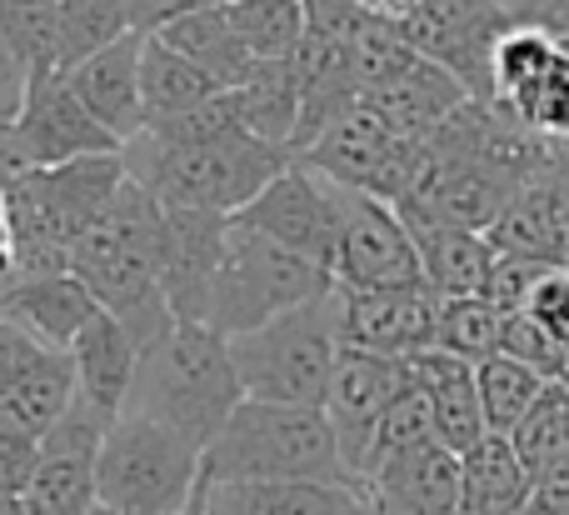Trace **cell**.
<instances>
[{"label":"cell","mask_w":569,"mask_h":515,"mask_svg":"<svg viewBox=\"0 0 569 515\" xmlns=\"http://www.w3.org/2000/svg\"><path fill=\"white\" fill-rule=\"evenodd\" d=\"M160 226H166V206L126 176L116 206L70 250V270L90 286L100 310H110L130 330L140 350H150L180 326L160 290Z\"/></svg>","instance_id":"cell-1"},{"label":"cell","mask_w":569,"mask_h":515,"mask_svg":"<svg viewBox=\"0 0 569 515\" xmlns=\"http://www.w3.org/2000/svg\"><path fill=\"white\" fill-rule=\"evenodd\" d=\"M120 156H126L130 180H140L160 206L216 210V216H240L295 160L284 146L256 136L246 126L200 140H166L146 130Z\"/></svg>","instance_id":"cell-2"},{"label":"cell","mask_w":569,"mask_h":515,"mask_svg":"<svg viewBox=\"0 0 569 515\" xmlns=\"http://www.w3.org/2000/svg\"><path fill=\"white\" fill-rule=\"evenodd\" d=\"M126 156H80L66 166H30L0 176L6 220L16 236V280L70 270L76 240L116 206L126 186Z\"/></svg>","instance_id":"cell-3"},{"label":"cell","mask_w":569,"mask_h":515,"mask_svg":"<svg viewBox=\"0 0 569 515\" xmlns=\"http://www.w3.org/2000/svg\"><path fill=\"white\" fill-rule=\"evenodd\" d=\"M240 400H246V386L230 360V340L210 326H176L150 350H140L126 410L160 420L190 446L210 450V440L236 416Z\"/></svg>","instance_id":"cell-4"},{"label":"cell","mask_w":569,"mask_h":515,"mask_svg":"<svg viewBox=\"0 0 569 515\" xmlns=\"http://www.w3.org/2000/svg\"><path fill=\"white\" fill-rule=\"evenodd\" d=\"M340 346V290H325V296L284 310V316L246 330V336H230V360L240 370L246 400L325 410Z\"/></svg>","instance_id":"cell-5"},{"label":"cell","mask_w":569,"mask_h":515,"mask_svg":"<svg viewBox=\"0 0 569 515\" xmlns=\"http://www.w3.org/2000/svg\"><path fill=\"white\" fill-rule=\"evenodd\" d=\"M206 481H350V471L325 410L240 400L206 450Z\"/></svg>","instance_id":"cell-6"},{"label":"cell","mask_w":569,"mask_h":515,"mask_svg":"<svg viewBox=\"0 0 569 515\" xmlns=\"http://www.w3.org/2000/svg\"><path fill=\"white\" fill-rule=\"evenodd\" d=\"M206 491V450L170 426L120 410L96 456V506L120 515H180Z\"/></svg>","instance_id":"cell-7"},{"label":"cell","mask_w":569,"mask_h":515,"mask_svg":"<svg viewBox=\"0 0 569 515\" xmlns=\"http://www.w3.org/2000/svg\"><path fill=\"white\" fill-rule=\"evenodd\" d=\"M335 290L330 270H320L315 260L295 256V250L276 246L270 236L230 220V246L226 266L216 280V300H210V330L220 336H246V330L266 326V320L284 316V310L305 306V300Z\"/></svg>","instance_id":"cell-8"},{"label":"cell","mask_w":569,"mask_h":515,"mask_svg":"<svg viewBox=\"0 0 569 515\" xmlns=\"http://www.w3.org/2000/svg\"><path fill=\"white\" fill-rule=\"evenodd\" d=\"M520 16H510L495 0H415L400 16V36L415 56L435 60L445 76H455L470 100H490V66L500 36Z\"/></svg>","instance_id":"cell-9"},{"label":"cell","mask_w":569,"mask_h":515,"mask_svg":"<svg viewBox=\"0 0 569 515\" xmlns=\"http://www.w3.org/2000/svg\"><path fill=\"white\" fill-rule=\"evenodd\" d=\"M415 156H420V140L395 136L360 100L335 126H325L315 136V146L295 160H305L310 170H320L325 180H335L345 190H365V196H380L390 206H400L415 180Z\"/></svg>","instance_id":"cell-10"},{"label":"cell","mask_w":569,"mask_h":515,"mask_svg":"<svg viewBox=\"0 0 569 515\" xmlns=\"http://www.w3.org/2000/svg\"><path fill=\"white\" fill-rule=\"evenodd\" d=\"M340 216H345V186L325 180L320 170H310L305 160H290L236 220L260 230V236H270L276 246L295 250V256L315 260L320 270H335Z\"/></svg>","instance_id":"cell-11"},{"label":"cell","mask_w":569,"mask_h":515,"mask_svg":"<svg viewBox=\"0 0 569 515\" xmlns=\"http://www.w3.org/2000/svg\"><path fill=\"white\" fill-rule=\"evenodd\" d=\"M126 150L70 90L66 76H50L30 86V100L20 116L0 130V176L6 170H30V166H66L80 156H116Z\"/></svg>","instance_id":"cell-12"},{"label":"cell","mask_w":569,"mask_h":515,"mask_svg":"<svg viewBox=\"0 0 569 515\" xmlns=\"http://www.w3.org/2000/svg\"><path fill=\"white\" fill-rule=\"evenodd\" d=\"M335 286L340 290H395V286H425L420 256L405 216L380 196L345 190L340 216V250H335Z\"/></svg>","instance_id":"cell-13"},{"label":"cell","mask_w":569,"mask_h":515,"mask_svg":"<svg viewBox=\"0 0 569 515\" xmlns=\"http://www.w3.org/2000/svg\"><path fill=\"white\" fill-rule=\"evenodd\" d=\"M410 390V366L395 356H375V350L360 346H340V360H335L330 376V396H325V420L335 430V446H340V460L350 471V481L360 486L365 460H370V440L380 430L385 410Z\"/></svg>","instance_id":"cell-14"},{"label":"cell","mask_w":569,"mask_h":515,"mask_svg":"<svg viewBox=\"0 0 569 515\" xmlns=\"http://www.w3.org/2000/svg\"><path fill=\"white\" fill-rule=\"evenodd\" d=\"M110 420L90 410L86 400H70V410L40 436V460L30 486L20 491L26 515H90L96 511V456Z\"/></svg>","instance_id":"cell-15"},{"label":"cell","mask_w":569,"mask_h":515,"mask_svg":"<svg viewBox=\"0 0 569 515\" xmlns=\"http://www.w3.org/2000/svg\"><path fill=\"white\" fill-rule=\"evenodd\" d=\"M76 400V360L0 320V426L46 436Z\"/></svg>","instance_id":"cell-16"},{"label":"cell","mask_w":569,"mask_h":515,"mask_svg":"<svg viewBox=\"0 0 569 515\" xmlns=\"http://www.w3.org/2000/svg\"><path fill=\"white\" fill-rule=\"evenodd\" d=\"M230 220L236 216L166 206V226H160V290H166V306L180 326H206L210 320V300H216V280L230 246Z\"/></svg>","instance_id":"cell-17"},{"label":"cell","mask_w":569,"mask_h":515,"mask_svg":"<svg viewBox=\"0 0 569 515\" xmlns=\"http://www.w3.org/2000/svg\"><path fill=\"white\" fill-rule=\"evenodd\" d=\"M435 316H440V300L430 296V286L340 290L345 346L375 350V356L410 360V356H420V350H430L435 346Z\"/></svg>","instance_id":"cell-18"},{"label":"cell","mask_w":569,"mask_h":515,"mask_svg":"<svg viewBox=\"0 0 569 515\" xmlns=\"http://www.w3.org/2000/svg\"><path fill=\"white\" fill-rule=\"evenodd\" d=\"M375 515H460V456L440 440L380 460L365 476Z\"/></svg>","instance_id":"cell-19"},{"label":"cell","mask_w":569,"mask_h":515,"mask_svg":"<svg viewBox=\"0 0 569 515\" xmlns=\"http://www.w3.org/2000/svg\"><path fill=\"white\" fill-rule=\"evenodd\" d=\"M360 100L395 130V136L425 140L430 130H440L445 120L470 100V90H465L455 76H445L435 60H425L410 50V56H405L395 70H385Z\"/></svg>","instance_id":"cell-20"},{"label":"cell","mask_w":569,"mask_h":515,"mask_svg":"<svg viewBox=\"0 0 569 515\" xmlns=\"http://www.w3.org/2000/svg\"><path fill=\"white\" fill-rule=\"evenodd\" d=\"M140 46H146V36H140V30H130L126 40H116V46L96 50L90 60H80V66L66 70V80H70V90L80 96V106H86L90 116H96L100 126L120 140V146H130L136 136H146Z\"/></svg>","instance_id":"cell-21"},{"label":"cell","mask_w":569,"mask_h":515,"mask_svg":"<svg viewBox=\"0 0 569 515\" xmlns=\"http://www.w3.org/2000/svg\"><path fill=\"white\" fill-rule=\"evenodd\" d=\"M100 316V300L90 296V286L76 270L60 276H20L10 286H0V320L20 326L26 336L46 340L56 350H70L76 336Z\"/></svg>","instance_id":"cell-22"},{"label":"cell","mask_w":569,"mask_h":515,"mask_svg":"<svg viewBox=\"0 0 569 515\" xmlns=\"http://www.w3.org/2000/svg\"><path fill=\"white\" fill-rule=\"evenodd\" d=\"M405 366H410V386L420 390L425 406H430L435 440H440V446L465 456L470 446H480V440L490 436L485 406H480V380H475L470 360L430 346V350H420V356H410Z\"/></svg>","instance_id":"cell-23"},{"label":"cell","mask_w":569,"mask_h":515,"mask_svg":"<svg viewBox=\"0 0 569 515\" xmlns=\"http://www.w3.org/2000/svg\"><path fill=\"white\" fill-rule=\"evenodd\" d=\"M210 515H375L350 481H206Z\"/></svg>","instance_id":"cell-24"},{"label":"cell","mask_w":569,"mask_h":515,"mask_svg":"<svg viewBox=\"0 0 569 515\" xmlns=\"http://www.w3.org/2000/svg\"><path fill=\"white\" fill-rule=\"evenodd\" d=\"M420 256V280L430 286L435 300H470L490 290L495 276V246L485 230H465V226H445V220H425V216H405Z\"/></svg>","instance_id":"cell-25"},{"label":"cell","mask_w":569,"mask_h":515,"mask_svg":"<svg viewBox=\"0 0 569 515\" xmlns=\"http://www.w3.org/2000/svg\"><path fill=\"white\" fill-rule=\"evenodd\" d=\"M70 360H76V396L86 400L90 410H100L106 420H116L120 410H126L136 370H140V346L130 340V330L120 326L110 310H100L76 336Z\"/></svg>","instance_id":"cell-26"},{"label":"cell","mask_w":569,"mask_h":515,"mask_svg":"<svg viewBox=\"0 0 569 515\" xmlns=\"http://www.w3.org/2000/svg\"><path fill=\"white\" fill-rule=\"evenodd\" d=\"M530 471L515 456L510 436H485L460 456V515H525Z\"/></svg>","instance_id":"cell-27"},{"label":"cell","mask_w":569,"mask_h":515,"mask_svg":"<svg viewBox=\"0 0 569 515\" xmlns=\"http://www.w3.org/2000/svg\"><path fill=\"white\" fill-rule=\"evenodd\" d=\"M140 90H146V130L160 120L190 116L196 106H206L210 96H220V86L210 80L206 66L176 50L166 36H146L140 46Z\"/></svg>","instance_id":"cell-28"},{"label":"cell","mask_w":569,"mask_h":515,"mask_svg":"<svg viewBox=\"0 0 569 515\" xmlns=\"http://www.w3.org/2000/svg\"><path fill=\"white\" fill-rule=\"evenodd\" d=\"M495 106L520 130H530L535 140H545V146H569V46L565 40L530 70V80H520Z\"/></svg>","instance_id":"cell-29"},{"label":"cell","mask_w":569,"mask_h":515,"mask_svg":"<svg viewBox=\"0 0 569 515\" xmlns=\"http://www.w3.org/2000/svg\"><path fill=\"white\" fill-rule=\"evenodd\" d=\"M226 16H230V30L240 36V46H246L260 66L295 56L305 40L300 0H230Z\"/></svg>","instance_id":"cell-30"},{"label":"cell","mask_w":569,"mask_h":515,"mask_svg":"<svg viewBox=\"0 0 569 515\" xmlns=\"http://www.w3.org/2000/svg\"><path fill=\"white\" fill-rule=\"evenodd\" d=\"M0 26H6L16 56L26 60L30 80L66 76L60 66V0H0Z\"/></svg>","instance_id":"cell-31"},{"label":"cell","mask_w":569,"mask_h":515,"mask_svg":"<svg viewBox=\"0 0 569 515\" xmlns=\"http://www.w3.org/2000/svg\"><path fill=\"white\" fill-rule=\"evenodd\" d=\"M500 336H505V310L485 296L470 300H440V316H435V346L450 350V356L485 366L490 356H500Z\"/></svg>","instance_id":"cell-32"},{"label":"cell","mask_w":569,"mask_h":515,"mask_svg":"<svg viewBox=\"0 0 569 515\" xmlns=\"http://www.w3.org/2000/svg\"><path fill=\"white\" fill-rule=\"evenodd\" d=\"M130 30V0H60V66H80Z\"/></svg>","instance_id":"cell-33"},{"label":"cell","mask_w":569,"mask_h":515,"mask_svg":"<svg viewBox=\"0 0 569 515\" xmlns=\"http://www.w3.org/2000/svg\"><path fill=\"white\" fill-rule=\"evenodd\" d=\"M475 380H480V406L490 436H510L525 420V410L540 400V390L550 386L545 376H535L530 366H520L510 356H490L485 366H475Z\"/></svg>","instance_id":"cell-34"},{"label":"cell","mask_w":569,"mask_h":515,"mask_svg":"<svg viewBox=\"0 0 569 515\" xmlns=\"http://www.w3.org/2000/svg\"><path fill=\"white\" fill-rule=\"evenodd\" d=\"M510 446H515V456L525 460L530 476L540 466H550L555 456H565L569 450V386L565 380H550V386L540 390V400H535L520 426L510 430Z\"/></svg>","instance_id":"cell-35"},{"label":"cell","mask_w":569,"mask_h":515,"mask_svg":"<svg viewBox=\"0 0 569 515\" xmlns=\"http://www.w3.org/2000/svg\"><path fill=\"white\" fill-rule=\"evenodd\" d=\"M425 440H435V420H430V406H425V396L410 386L390 410H385L380 430H375V440H370V460H365V476H370L380 460L400 456V450L425 446ZM365 476H360V491H365Z\"/></svg>","instance_id":"cell-36"},{"label":"cell","mask_w":569,"mask_h":515,"mask_svg":"<svg viewBox=\"0 0 569 515\" xmlns=\"http://www.w3.org/2000/svg\"><path fill=\"white\" fill-rule=\"evenodd\" d=\"M500 356L520 360L530 366L535 376L545 380H565L569 386V360H565V346L530 316V310H505V336H500Z\"/></svg>","instance_id":"cell-37"},{"label":"cell","mask_w":569,"mask_h":515,"mask_svg":"<svg viewBox=\"0 0 569 515\" xmlns=\"http://www.w3.org/2000/svg\"><path fill=\"white\" fill-rule=\"evenodd\" d=\"M535 320L550 330L555 340L565 346V360H569V266H550L540 280H535L530 300H525Z\"/></svg>","instance_id":"cell-38"},{"label":"cell","mask_w":569,"mask_h":515,"mask_svg":"<svg viewBox=\"0 0 569 515\" xmlns=\"http://www.w3.org/2000/svg\"><path fill=\"white\" fill-rule=\"evenodd\" d=\"M36 460H40L36 436L0 426V496H20L30 486V476H36Z\"/></svg>","instance_id":"cell-39"},{"label":"cell","mask_w":569,"mask_h":515,"mask_svg":"<svg viewBox=\"0 0 569 515\" xmlns=\"http://www.w3.org/2000/svg\"><path fill=\"white\" fill-rule=\"evenodd\" d=\"M525 515H569V450L530 476V506Z\"/></svg>","instance_id":"cell-40"},{"label":"cell","mask_w":569,"mask_h":515,"mask_svg":"<svg viewBox=\"0 0 569 515\" xmlns=\"http://www.w3.org/2000/svg\"><path fill=\"white\" fill-rule=\"evenodd\" d=\"M30 86H36V80H30L26 60L16 56L6 26H0V126H10V120L20 116V106L30 100Z\"/></svg>","instance_id":"cell-41"},{"label":"cell","mask_w":569,"mask_h":515,"mask_svg":"<svg viewBox=\"0 0 569 515\" xmlns=\"http://www.w3.org/2000/svg\"><path fill=\"white\" fill-rule=\"evenodd\" d=\"M210 6H220V0H130V26L140 36H160L166 26H176V20L210 10Z\"/></svg>","instance_id":"cell-42"},{"label":"cell","mask_w":569,"mask_h":515,"mask_svg":"<svg viewBox=\"0 0 569 515\" xmlns=\"http://www.w3.org/2000/svg\"><path fill=\"white\" fill-rule=\"evenodd\" d=\"M525 20H535V26L555 30V36H569V0H535Z\"/></svg>","instance_id":"cell-43"},{"label":"cell","mask_w":569,"mask_h":515,"mask_svg":"<svg viewBox=\"0 0 569 515\" xmlns=\"http://www.w3.org/2000/svg\"><path fill=\"white\" fill-rule=\"evenodd\" d=\"M410 6L415 0H360V10H370V16H380V20H400Z\"/></svg>","instance_id":"cell-44"},{"label":"cell","mask_w":569,"mask_h":515,"mask_svg":"<svg viewBox=\"0 0 569 515\" xmlns=\"http://www.w3.org/2000/svg\"><path fill=\"white\" fill-rule=\"evenodd\" d=\"M495 6H505V10H510V16H530V6H535V0H495Z\"/></svg>","instance_id":"cell-45"},{"label":"cell","mask_w":569,"mask_h":515,"mask_svg":"<svg viewBox=\"0 0 569 515\" xmlns=\"http://www.w3.org/2000/svg\"><path fill=\"white\" fill-rule=\"evenodd\" d=\"M0 515H26L20 511V496H0Z\"/></svg>","instance_id":"cell-46"},{"label":"cell","mask_w":569,"mask_h":515,"mask_svg":"<svg viewBox=\"0 0 569 515\" xmlns=\"http://www.w3.org/2000/svg\"><path fill=\"white\" fill-rule=\"evenodd\" d=\"M180 515H210V511H206V491H200V496H196V501H190V506H186V511H180Z\"/></svg>","instance_id":"cell-47"},{"label":"cell","mask_w":569,"mask_h":515,"mask_svg":"<svg viewBox=\"0 0 569 515\" xmlns=\"http://www.w3.org/2000/svg\"><path fill=\"white\" fill-rule=\"evenodd\" d=\"M90 515H120V511H106V506H96V511H90Z\"/></svg>","instance_id":"cell-48"},{"label":"cell","mask_w":569,"mask_h":515,"mask_svg":"<svg viewBox=\"0 0 569 515\" xmlns=\"http://www.w3.org/2000/svg\"><path fill=\"white\" fill-rule=\"evenodd\" d=\"M560 40H565V46H569V36H560Z\"/></svg>","instance_id":"cell-49"},{"label":"cell","mask_w":569,"mask_h":515,"mask_svg":"<svg viewBox=\"0 0 569 515\" xmlns=\"http://www.w3.org/2000/svg\"><path fill=\"white\" fill-rule=\"evenodd\" d=\"M220 6H230V0H220Z\"/></svg>","instance_id":"cell-50"},{"label":"cell","mask_w":569,"mask_h":515,"mask_svg":"<svg viewBox=\"0 0 569 515\" xmlns=\"http://www.w3.org/2000/svg\"><path fill=\"white\" fill-rule=\"evenodd\" d=\"M0 130H6V126H0Z\"/></svg>","instance_id":"cell-51"}]
</instances>
